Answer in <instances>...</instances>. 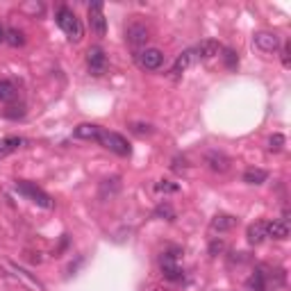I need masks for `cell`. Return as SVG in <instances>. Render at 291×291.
<instances>
[{"instance_id":"18","label":"cell","mask_w":291,"mask_h":291,"mask_svg":"<svg viewBox=\"0 0 291 291\" xmlns=\"http://www.w3.org/2000/svg\"><path fill=\"white\" fill-rule=\"evenodd\" d=\"M100 125H93V123H82V125H77L75 128V137L77 139H89V141H96L98 134H100Z\"/></svg>"},{"instance_id":"3","label":"cell","mask_w":291,"mask_h":291,"mask_svg":"<svg viewBox=\"0 0 291 291\" xmlns=\"http://www.w3.org/2000/svg\"><path fill=\"white\" fill-rule=\"evenodd\" d=\"M16 191L18 194H23L27 200H32L34 205H39V207H43V210H50L52 205V198L46 194L43 189H39L36 184H32V182H27V180H16Z\"/></svg>"},{"instance_id":"1","label":"cell","mask_w":291,"mask_h":291,"mask_svg":"<svg viewBox=\"0 0 291 291\" xmlns=\"http://www.w3.org/2000/svg\"><path fill=\"white\" fill-rule=\"evenodd\" d=\"M55 20H57V25L61 27V32H64V34H66L71 41H80L82 39L84 30H82L80 18L75 16V11H73L71 7H66V5H59V7H57Z\"/></svg>"},{"instance_id":"11","label":"cell","mask_w":291,"mask_h":291,"mask_svg":"<svg viewBox=\"0 0 291 291\" xmlns=\"http://www.w3.org/2000/svg\"><path fill=\"white\" fill-rule=\"evenodd\" d=\"M253 41L262 52H276L280 48V36L276 32H257Z\"/></svg>"},{"instance_id":"16","label":"cell","mask_w":291,"mask_h":291,"mask_svg":"<svg viewBox=\"0 0 291 291\" xmlns=\"http://www.w3.org/2000/svg\"><path fill=\"white\" fill-rule=\"evenodd\" d=\"M246 287H248L251 291H266V289H269L264 269H255V271H253V276L246 280Z\"/></svg>"},{"instance_id":"33","label":"cell","mask_w":291,"mask_h":291,"mask_svg":"<svg viewBox=\"0 0 291 291\" xmlns=\"http://www.w3.org/2000/svg\"><path fill=\"white\" fill-rule=\"evenodd\" d=\"M5 39H7V30L5 25H0V43H5Z\"/></svg>"},{"instance_id":"30","label":"cell","mask_w":291,"mask_h":291,"mask_svg":"<svg viewBox=\"0 0 291 291\" xmlns=\"http://www.w3.org/2000/svg\"><path fill=\"white\" fill-rule=\"evenodd\" d=\"M5 118H23L25 116V109L23 107H9V109H5Z\"/></svg>"},{"instance_id":"12","label":"cell","mask_w":291,"mask_h":291,"mask_svg":"<svg viewBox=\"0 0 291 291\" xmlns=\"http://www.w3.org/2000/svg\"><path fill=\"white\" fill-rule=\"evenodd\" d=\"M235 225H237V216H232V214H216L210 221V228L214 232H230Z\"/></svg>"},{"instance_id":"5","label":"cell","mask_w":291,"mask_h":291,"mask_svg":"<svg viewBox=\"0 0 291 291\" xmlns=\"http://www.w3.org/2000/svg\"><path fill=\"white\" fill-rule=\"evenodd\" d=\"M134 59H137V66L141 71H157L164 64V52L157 50V48H146V50L137 52Z\"/></svg>"},{"instance_id":"20","label":"cell","mask_w":291,"mask_h":291,"mask_svg":"<svg viewBox=\"0 0 291 291\" xmlns=\"http://www.w3.org/2000/svg\"><path fill=\"white\" fill-rule=\"evenodd\" d=\"M23 139L20 137H7V139H0V159L7 157L9 153H14V150H18L20 146H23Z\"/></svg>"},{"instance_id":"15","label":"cell","mask_w":291,"mask_h":291,"mask_svg":"<svg viewBox=\"0 0 291 291\" xmlns=\"http://www.w3.org/2000/svg\"><path fill=\"white\" fill-rule=\"evenodd\" d=\"M246 237H248V244H253V246L262 244L266 239V221H255L253 225H248Z\"/></svg>"},{"instance_id":"32","label":"cell","mask_w":291,"mask_h":291,"mask_svg":"<svg viewBox=\"0 0 291 291\" xmlns=\"http://www.w3.org/2000/svg\"><path fill=\"white\" fill-rule=\"evenodd\" d=\"M66 246H68V239H66V237H64V239H61V244L55 248V257H59V255H61V251H64Z\"/></svg>"},{"instance_id":"7","label":"cell","mask_w":291,"mask_h":291,"mask_svg":"<svg viewBox=\"0 0 291 291\" xmlns=\"http://www.w3.org/2000/svg\"><path fill=\"white\" fill-rule=\"evenodd\" d=\"M89 27H91V32L96 36H105V32H107V20H105V7L100 5V2H93V5H89Z\"/></svg>"},{"instance_id":"8","label":"cell","mask_w":291,"mask_h":291,"mask_svg":"<svg viewBox=\"0 0 291 291\" xmlns=\"http://www.w3.org/2000/svg\"><path fill=\"white\" fill-rule=\"evenodd\" d=\"M125 39H128V43L132 48H141V46H146V41L150 39V30L143 25V23L134 20V23L128 25V30H125Z\"/></svg>"},{"instance_id":"21","label":"cell","mask_w":291,"mask_h":291,"mask_svg":"<svg viewBox=\"0 0 291 291\" xmlns=\"http://www.w3.org/2000/svg\"><path fill=\"white\" fill-rule=\"evenodd\" d=\"M266 178H269V173L264 169H246L244 171V182H248V184H264Z\"/></svg>"},{"instance_id":"26","label":"cell","mask_w":291,"mask_h":291,"mask_svg":"<svg viewBox=\"0 0 291 291\" xmlns=\"http://www.w3.org/2000/svg\"><path fill=\"white\" fill-rule=\"evenodd\" d=\"M223 251H225V241L219 239V237H214V239L210 241V255L216 257V255H221Z\"/></svg>"},{"instance_id":"9","label":"cell","mask_w":291,"mask_h":291,"mask_svg":"<svg viewBox=\"0 0 291 291\" xmlns=\"http://www.w3.org/2000/svg\"><path fill=\"white\" fill-rule=\"evenodd\" d=\"M205 164H207V169L214 171V173H228L232 166V159L225 153H221V150H210V153L205 155Z\"/></svg>"},{"instance_id":"31","label":"cell","mask_w":291,"mask_h":291,"mask_svg":"<svg viewBox=\"0 0 291 291\" xmlns=\"http://www.w3.org/2000/svg\"><path fill=\"white\" fill-rule=\"evenodd\" d=\"M291 43H285V46H282V64H285V66H289L291 64Z\"/></svg>"},{"instance_id":"13","label":"cell","mask_w":291,"mask_h":291,"mask_svg":"<svg viewBox=\"0 0 291 291\" xmlns=\"http://www.w3.org/2000/svg\"><path fill=\"white\" fill-rule=\"evenodd\" d=\"M18 98V87L16 82L9 77H2L0 80V102H14Z\"/></svg>"},{"instance_id":"25","label":"cell","mask_w":291,"mask_h":291,"mask_svg":"<svg viewBox=\"0 0 291 291\" xmlns=\"http://www.w3.org/2000/svg\"><path fill=\"white\" fill-rule=\"evenodd\" d=\"M282 148H285V134H273V137L269 139V150H271V153H280Z\"/></svg>"},{"instance_id":"22","label":"cell","mask_w":291,"mask_h":291,"mask_svg":"<svg viewBox=\"0 0 291 291\" xmlns=\"http://www.w3.org/2000/svg\"><path fill=\"white\" fill-rule=\"evenodd\" d=\"M5 43H9L11 48L25 46V34H23V30H18V27H9V30H7V39H5Z\"/></svg>"},{"instance_id":"27","label":"cell","mask_w":291,"mask_h":291,"mask_svg":"<svg viewBox=\"0 0 291 291\" xmlns=\"http://www.w3.org/2000/svg\"><path fill=\"white\" fill-rule=\"evenodd\" d=\"M130 130H132L134 134H139V137H143V134L153 132V125H148V123H132V125H130Z\"/></svg>"},{"instance_id":"10","label":"cell","mask_w":291,"mask_h":291,"mask_svg":"<svg viewBox=\"0 0 291 291\" xmlns=\"http://www.w3.org/2000/svg\"><path fill=\"white\" fill-rule=\"evenodd\" d=\"M191 52H194V59L207 61V59H212V57L219 55L221 46H219V41H214V39H205V41H200V43Z\"/></svg>"},{"instance_id":"28","label":"cell","mask_w":291,"mask_h":291,"mask_svg":"<svg viewBox=\"0 0 291 291\" xmlns=\"http://www.w3.org/2000/svg\"><path fill=\"white\" fill-rule=\"evenodd\" d=\"M155 189L164 191V194H175L180 187H178V184H173V182H169V180H162V182H157V187H155Z\"/></svg>"},{"instance_id":"6","label":"cell","mask_w":291,"mask_h":291,"mask_svg":"<svg viewBox=\"0 0 291 291\" xmlns=\"http://www.w3.org/2000/svg\"><path fill=\"white\" fill-rule=\"evenodd\" d=\"M87 66H89V73L96 77L107 73V55H105V50L100 46H91L87 50Z\"/></svg>"},{"instance_id":"23","label":"cell","mask_w":291,"mask_h":291,"mask_svg":"<svg viewBox=\"0 0 291 291\" xmlns=\"http://www.w3.org/2000/svg\"><path fill=\"white\" fill-rule=\"evenodd\" d=\"M155 216L157 219H166V221H175V210L171 203H159L155 207Z\"/></svg>"},{"instance_id":"19","label":"cell","mask_w":291,"mask_h":291,"mask_svg":"<svg viewBox=\"0 0 291 291\" xmlns=\"http://www.w3.org/2000/svg\"><path fill=\"white\" fill-rule=\"evenodd\" d=\"M118 189H121V178H118V175L102 180V184H100V198H112V196L118 194Z\"/></svg>"},{"instance_id":"14","label":"cell","mask_w":291,"mask_h":291,"mask_svg":"<svg viewBox=\"0 0 291 291\" xmlns=\"http://www.w3.org/2000/svg\"><path fill=\"white\" fill-rule=\"evenodd\" d=\"M266 237H273V239L282 241L289 237V225L287 221H269L266 223Z\"/></svg>"},{"instance_id":"24","label":"cell","mask_w":291,"mask_h":291,"mask_svg":"<svg viewBox=\"0 0 291 291\" xmlns=\"http://www.w3.org/2000/svg\"><path fill=\"white\" fill-rule=\"evenodd\" d=\"M223 61H225V68L237 71V66H239V55H237L232 48H225L223 50Z\"/></svg>"},{"instance_id":"29","label":"cell","mask_w":291,"mask_h":291,"mask_svg":"<svg viewBox=\"0 0 291 291\" xmlns=\"http://www.w3.org/2000/svg\"><path fill=\"white\" fill-rule=\"evenodd\" d=\"M171 169L175 171V173H182V171H187L189 169V164H187V157H175L173 159V166Z\"/></svg>"},{"instance_id":"17","label":"cell","mask_w":291,"mask_h":291,"mask_svg":"<svg viewBox=\"0 0 291 291\" xmlns=\"http://www.w3.org/2000/svg\"><path fill=\"white\" fill-rule=\"evenodd\" d=\"M191 61H194V52H191V50H184L182 55L175 59L173 68H171V75H173V77H180L184 71H187V68L191 66Z\"/></svg>"},{"instance_id":"34","label":"cell","mask_w":291,"mask_h":291,"mask_svg":"<svg viewBox=\"0 0 291 291\" xmlns=\"http://www.w3.org/2000/svg\"><path fill=\"white\" fill-rule=\"evenodd\" d=\"M153 291H166V289H162V287H155V289Z\"/></svg>"},{"instance_id":"2","label":"cell","mask_w":291,"mask_h":291,"mask_svg":"<svg viewBox=\"0 0 291 291\" xmlns=\"http://www.w3.org/2000/svg\"><path fill=\"white\" fill-rule=\"evenodd\" d=\"M100 146H105L107 150H112V153H116L118 157H128L130 153H132V148H130L128 139L123 137V134L118 132H109V130H100V134H98L96 139Z\"/></svg>"},{"instance_id":"4","label":"cell","mask_w":291,"mask_h":291,"mask_svg":"<svg viewBox=\"0 0 291 291\" xmlns=\"http://www.w3.org/2000/svg\"><path fill=\"white\" fill-rule=\"evenodd\" d=\"M180 255H182V251H180V248H173V251L164 253L162 260H159V266H162L164 278H166V280H171V282L182 280V269L178 266V257Z\"/></svg>"}]
</instances>
